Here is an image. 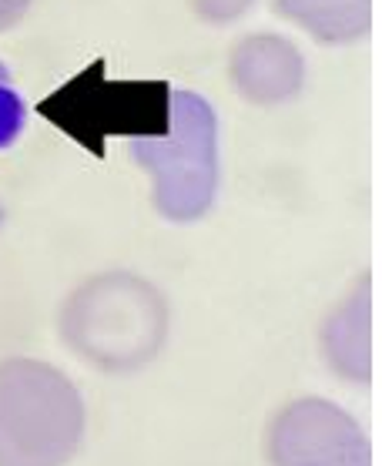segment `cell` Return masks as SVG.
<instances>
[{
	"label": "cell",
	"mask_w": 382,
	"mask_h": 466,
	"mask_svg": "<svg viewBox=\"0 0 382 466\" xmlns=\"http://www.w3.org/2000/svg\"><path fill=\"white\" fill-rule=\"evenodd\" d=\"M57 336L91 370L131 376L148 370L168 346L171 306L151 279L111 268L64 296Z\"/></svg>",
	"instance_id": "obj_1"
},
{
	"label": "cell",
	"mask_w": 382,
	"mask_h": 466,
	"mask_svg": "<svg viewBox=\"0 0 382 466\" xmlns=\"http://www.w3.org/2000/svg\"><path fill=\"white\" fill-rule=\"evenodd\" d=\"M127 148L151 178V202L161 218L188 225L202 222L215 208L222 148L218 115L205 95L171 87L165 125L151 135L127 138Z\"/></svg>",
	"instance_id": "obj_2"
},
{
	"label": "cell",
	"mask_w": 382,
	"mask_h": 466,
	"mask_svg": "<svg viewBox=\"0 0 382 466\" xmlns=\"http://www.w3.org/2000/svg\"><path fill=\"white\" fill-rule=\"evenodd\" d=\"M85 430L87 406L71 376L34 356L0 360V466H67Z\"/></svg>",
	"instance_id": "obj_3"
},
{
	"label": "cell",
	"mask_w": 382,
	"mask_h": 466,
	"mask_svg": "<svg viewBox=\"0 0 382 466\" xmlns=\"http://www.w3.org/2000/svg\"><path fill=\"white\" fill-rule=\"evenodd\" d=\"M168 81H105L101 67H91L75 85H64L44 105L47 117L61 131L101 151L107 135H151L168 117Z\"/></svg>",
	"instance_id": "obj_4"
},
{
	"label": "cell",
	"mask_w": 382,
	"mask_h": 466,
	"mask_svg": "<svg viewBox=\"0 0 382 466\" xmlns=\"http://www.w3.org/2000/svg\"><path fill=\"white\" fill-rule=\"evenodd\" d=\"M268 466H372L359 420L322 396H298L266 426Z\"/></svg>",
	"instance_id": "obj_5"
},
{
	"label": "cell",
	"mask_w": 382,
	"mask_h": 466,
	"mask_svg": "<svg viewBox=\"0 0 382 466\" xmlns=\"http://www.w3.org/2000/svg\"><path fill=\"white\" fill-rule=\"evenodd\" d=\"M228 81L245 105H288L306 87V57L282 34H248L228 54Z\"/></svg>",
	"instance_id": "obj_6"
},
{
	"label": "cell",
	"mask_w": 382,
	"mask_h": 466,
	"mask_svg": "<svg viewBox=\"0 0 382 466\" xmlns=\"http://www.w3.org/2000/svg\"><path fill=\"white\" fill-rule=\"evenodd\" d=\"M318 352L339 380L369 382L372 380V292L369 279H359L349 296L322 319Z\"/></svg>",
	"instance_id": "obj_7"
},
{
	"label": "cell",
	"mask_w": 382,
	"mask_h": 466,
	"mask_svg": "<svg viewBox=\"0 0 382 466\" xmlns=\"http://www.w3.org/2000/svg\"><path fill=\"white\" fill-rule=\"evenodd\" d=\"M276 14L329 47L362 41L372 27V0H276Z\"/></svg>",
	"instance_id": "obj_8"
},
{
	"label": "cell",
	"mask_w": 382,
	"mask_h": 466,
	"mask_svg": "<svg viewBox=\"0 0 382 466\" xmlns=\"http://www.w3.org/2000/svg\"><path fill=\"white\" fill-rule=\"evenodd\" d=\"M24 117H27L24 97H21V91H17V85H14L7 64L0 61V151L11 148L14 141L21 138Z\"/></svg>",
	"instance_id": "obj_9"
},
{
	"label": "cell",
	"mask_w": 382,
	"mask_h": 466,
	"mask_svg": "<svg viewBox=\"0 0 382 466\" xmlns=\"http://www.w3.org/2000/svg\"><path fill=\"white\" fill-rule=\"evenodd\" d=\"M195 17L208 27H232L252 11L258 0H188Z\"/></svg>",
	"instance_id": "obj_10"
},
{
	"label": "cell",
	"mask_w": 382,
	"mask_h": 466,
	"mask_svg": "<svg viewBox=\"0 0 382 466\" xmlns=\"http://www.w3.org/2000/svg\"><path fill=\"white\" fill-rule=\"evenodd\" d=\"M34 0H0V34L17 27V24L27 17Z\"/></svg>",
	"instance_id": "obj_11"
},
{
	"label": "cell",
	"mask_w": 382,
	"mask_h": 466,
	"mask_svg": "<svg viewBox=\"0 0 382 466\" xmlns=\"http://www.w3.org/2000/svg\"><path fill=\"white\" fill-rule=\"evenodd\" d=\"M0 222H4V208H0Z\"/></svg>",
	"instance_id": "obj_12"
}]
</instances>
